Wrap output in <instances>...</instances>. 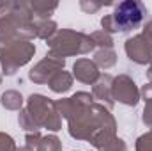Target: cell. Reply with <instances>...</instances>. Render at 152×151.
<instances>
[{
	"mask_svg": "<svg viewBox=\"0 0 152 151\" xmlns=\"http://www.w3.org/2000/svg\"><path fill=\"white\" fill-rule=\"evenodd\" d=\"M142 16H143V11H142V5L138 2H124L115 11V21L124 30H127L129 27L138 25Z\"/></svg>",
	"mask_w": 152,
	"mask_h": 151,
	"instance_id": "cell-1",
	"label": "cell"
}]
</instances>
